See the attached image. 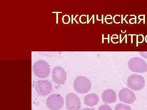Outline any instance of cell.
Segmentation results:
<instances>
[{"label": "cell", "mask_w": 147, "mask_h": 110, "mask_svg": "<svg viewBox=\"0 0 147 110\" xmlns=\"http://www.w3.org/2000/svg\"><path fill=\"white\" fill-rule=\"evenodd\" d=\"M115 110H131V109L128 105L119 104L116 106Z\"/></svg>", "instance_id": "12"}, {"label": "cell", "mask_w": 147, "mask_h": 110, "mask_svg": "<svg viewBox=\"0 0 147 110\" xmlns=\"http://www.w3.org/2000/svg\"><path fill=\"white\" fill-rule=\"evenodd\" d=\"M145 40H146V42H147V36H146V38H145Z\"/></svg>", "instance_id": "16"}, {"label": "cell", "mask_w": 147, "mask_h": 110, "mask_svg": "<svg viewBox=\"0 0 147 110\" xmlns=\"http://www.w3.org/2000/svg\"><path fill=\"white\" fill-rule=\"evenodd\" d=\"M36 89L40 96H45L50 93L52 90V84L47 80H40L36 83Z\"/></svg>", "instance_id": "7"}, {"label": "cell", "mask_w": 147, "mask_h": 110, "mask_svg": "<svg viewBox=\"0 0 147 110\" xmlns=\"http://www.w3.org/2000/svg\"><path fill=\"white\" fill-rule=\"evenodd\" d=\"M46 105L49 109L51 110H59L63 107L64 100L63 97L60 95H51L47 98Z\"/></svg>", "instance_id": "4"}, {"label": "cell", "mask_w": 147, "mask_h": 110, "mask_svg": "<svg viewBox=\"0 0 147 110\" xmlns=\"http://www.w3.org/2000/svg\"><path fill=\"white\" fill-rule=\"evenodd\" d=\"M139 53L143 58H147V52H140Z\"/></svg>", "instance_id": "14"}, {"label": "cell", "mask_w": 147, "mask_h": 110, "mask_svg": "<svg viewBox=\"0 0 147 110\" xmlns=\"http://www.w3.org/2000/svg\"><path fill=\"white\" fill-rule=\"evenodd\" d=\"M98 110H112V109L110 106L107 105H104L100 106Z\"/></svg>", "instance_id": "13"}, {"label": "cell", "mask_w": 147, "mask_h": 110, "mask_svg": "<svg viewBox=\"0 0 147 110\" xmlns=\"http://www.w3.org/2000/svg\"><path fill=\"white\" fill-rule=\"evenodd\" d=\"M83 110H95L94 109H90V108H86Z\"/></svg>", "instance_id": "15"}, {"label": "cell", "mask_w": 147, "mask_h": 110, "mask_svg": "<svg viewBox=\"0 0 147 110\" xmlns=\"http://www.w3.org/2000/svg\"><path fill=\"white\" fill-rule=\"evenodd\" d=\"M99 101V97L97 95L91 93L87 95L84 99V103L87 106L93 107L96 105Z\"/></svg>", "instance_id": "11"}, {"label": "cell", "mask_w": 147, "mask_h": 110, "mask_svg": "<svg viewBox=\"0 0 147 110\" xmlns=\"http://www.w3.org/2000/svg\"><path fill=\"white\" fill-rule=\"evenodd\" d=\"M53 80L58 85H62L65 82L67 78V73L63 68L60 66H57L53 69Z\"/></svg>", "instance_id": "8"}, {"label": "cell", "mask_w": 147, "mask_h": 110, "mask_svg": "<svg viewBox=\"0 0 147 110\" xmlns=\"http://www.w3.org/2000/svg\"><path fill=\"white\" fill-rule=\"evenodd\" d=\"M34 71L37 77L40 78H45L49 76L50 73V66L45 61H37L33 66Z\"/></svg>", "instance_id": "2"}, {"label": "cell", "mask_w": 147, "mask_h": 110, "mask_svg": "<svg viewBox=\"0 0 147 110\" xmlns=\"http://www.w3.org/2000/svg\"><path fill=\"white\" fill-rule=\"evenodd\" d=\"M74 87L78 93L85 94L89 91L91 88V83L86 77L79 76L74 80Z\"/></svg>", "instance_id": "1"}, {"label": "cell", "mask_w": 147, "mask_h": 110, "mask_svg": "<svg viewBox=\"0 0 147 110\" xmlns=\"http://www.w3.org/2000/svg\"><path fill=\"white\" fill-rule=\"evenodd\" d=\"M66 105L67 110H79L81 107V101L76 94L69 93L66 98Z\"/></svg>", "instance_id": "6"}, {"label": "cell", "mask_w": 147, "mask_h": 110, "mask_svg": "<svg viewBox=\"0 0 147 110\" xmlns=\"http://www.w3.org/2000/svg\"><path fill=\"white\" fill-rule=\"evenodd\" d=\"M128 67L133 72L145 73L147 72V64L144 60L141 58H132L128 62Z\"/></svg>", "instance_id": "3"}, {"label": "cell", "mask_w": 147, "mask_h": 110, "mask_svg": "<svg viewBox=\"0 0 147 110\" xmlns=\"http://www.w3.org/2000/svg\"><path fill=\"white\" fill-rule=\"evenodd\" d=\"M127 85L130 88L134 91H139L144 87L145 80L142 76L137 74L131 75L127 80Z\"/></svg>", "instance_id": "5"}, {"label": "cell", "mask_w": 147, "mask_h": 110, "mask_svg": "<svg viewBox=\"0 0 147 110\" xmlns=\"http://www.w3.org/2000/svg\"><path fill=\"white\" fill-rule=\"evenodd\" d=\"M102 97L103 102L106 103H113L117 100L116 93L112 89H108L103 92Z\"/></svg>", "instance_id": "10"}, {"label": "cell", "mask_w": 147, "mask_h": 110, "mask_svg": "<svg viewBox=\"0 0 147 110\" xmlns=\"http://www.w3.org/2000/svg\"><path fill=\"white\" fill-rule=\"evenodd\" d=\"M119 98L121 101L127 104H131L136 100L135 94L127 88L123 89L120 91Z\"/></svg>", "instance_id": "9"}]
</instances>
